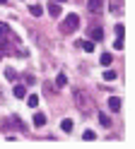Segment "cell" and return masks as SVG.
Returning a JSON list of instances; mask_svg holds the SVG:
<instances>
[{
	"label": "cell",
	"instance_id": "6da1fadb",
	"mask_svg": "<svg viewBox=\"0 0 135 149\" xmlns=\"http://www.w3.org/2000/svg\"><path fill=\"white\" fill-rule=\"evenodd\" d=\"M72 101H75V106L82 111V113H87L92 106H94V101H92V94L87 89H82V87H77L75 91H72Z\"/></svg>",
	"mask_w": 135,
	"mask_h": 149
},
{
	"label": "cell",
	"instance_id": "7a4b0ae2",
	"mask_svg": "<svg viewBox=\"0 0 135 149\" xmlns=\"http://www.w3.org/2000/svg\"><path fill=\"white\" fill-rule=\"evenodd\" d=\"M77 29H80V17H77L75 12H70V15L60 22V31H63V34H72V31H77Z\"/></svg>",
	"mask_w": 135,
	"mask_h": 149
},
{
	"label": "cell",
	"instance_id": "3957f363",
	"mask_svg": "<svg viewBox=\"0 0 135 149\" xmlns=\"http://www.w3.org/2000/svg\"><path fill=\"white\" fill-rule=\"evenodd\" d=\"M17 43V39L12 36V31H10V26L5 24V22H0V46H15Z\"/></svg>",
	"mask_w": 135,
	"mask_h": 149
},
{
	"label": "cell",
	"instance_id": "277c9868",
	"mask_svg": "<svg viewBox=\"0 0 135 149\" xmlns=\"http://www.w3.org/2000/svg\"><path fill=\"white\" fill-rule=\"evenodd\" d=\"M87 10H89V15H101L104 0H87Z\"/></svg>",
	"mask_w": 135,
	"mask_h": 149
},
{
	"label": "cell",
	"instance_id": "5b68a950",
	"mask_svg": "<svg viewBox=\"0 0 135 149\" xmlns=\"http://www.w3.org/2000/svg\"><path fill=\"white\" fill-rule=\"evenodd\" d=\"M87 34H89L92 41H101V39H104V29H101V26H89Z\"/></svg>",
	"mask_w": 135,
	"mask_h": 149
},
{
	"label": "cell",
	"instance_id": "8992f818",
	"mask_svg": "<svg viewBox=\"0 0 135 149\" xmlns=\"http://www.w3.org/2000/svg\"><path fill=\"white\" fill-rule=\"evenodd\" d=\"M48 15H51L53 19H56V17H60V15H63V7H60V3H53V0H51V3H48Z\"/></svg>",
	"mask_w": 135,
	"mask_h": 149
},
{
	"label": "cell",
	"instance_id": "52a82bcc",
	"mask_svg": "<svg viewBox=\"0 0 135 149\" xmlns=\"http://www.w3.org/2000/svg\"><path fill=\"white\" fill-rule=\"evenodd\" d=\"M75 46H77V48H82V51H87V53L94 51V41H77Z\"/></svg>",
	"mask_w": 135,
	"mask_h": 149
},
{
	"label": "cell",
	"instance_id": "ba28073f",
	"mask_svg": "<svg viewBox=\"0 0 135 149\" xmlns=\"http://www.w3.org/2000/svg\"><path fill=\"white\" fill-rule=\"evenodd\" d=\"M109 108L113 111V113H116V111H121V99L118 96H111L109 99Z\"/></svg>",
	"mask_w": 135,
	"mask_h": 149
},
{
	"label": "cell",
	"instance_id": "9c48e42d",
	"mask_svg": "<svg viewBox=\"0 0 135 149\" xmlns=\"http://www.w3.org/2000/svg\"><path fill=\"white\" fill-rule=\"evenodd\" d=\"M46 125V116L44 113H34V127H44Z\"/></svg>",
	"mask_w": 135,
	"mask_h": 149
},
{
	"label": "cell",
	"instance_id": "30bf717a",
	"mask_svg": "<svg viewBox=\"0 0 135 149\" xmlns=\"http://www.w3.org/2000/svg\"><path fill=\"white\" fill-rule=\"evenodd\" d=\"M99 63L104 65V68H109V65L113 63V55H111V53H101V58H99Z\"/></svg>",
	"mask_w": 135,
	"mask_h": 149
},
{
	"label": "cell",
	"instance_id": "8fae6325",
	"mask_svg": "<svg viewBox=\"0 0 135 149\" xmlns=\"http://www.w3.org/2000/svg\"><path fill=\"white\" fill-rule=\"evenodd\" d=\"M15 96H17V99H24V96H27V87H24V84H17V87H15Z\"/></svg>",
	"mask_w": 135,
	"mask_h": 149
},
{
	"label": "cell",
	"instance_id": "7c38bea8",
	"mask_svg": "<svg viewBox=\"0 0 135 149\" xmlns=\"http://www.w3.org/2000/svg\"><path fill=\"white\" fill-rule=\"evenodd\" d=\"M29 12H32V17H41V12H44V7H41V5H36V3H34L32 7H29Z\"/></svg>",
	"mask_w": 135,
	"mask_h": 149
},
{
	"label": "cell",
	"instance_id": "4fadbf2b",
	"mask_svg": "<svg viewBox=\"0 0 135 149\" xmlns=\"http://www.w3.org/2000/svg\"><path fill=\"white\" fill-rule=\"evenodd\" d=\"M82 139H87V142H94V139H96V132H94V130H84V132H82Z\"/></svg>",
	"mask_w": 135,
	"mask_h": 149
},
{
	"label": "cell",
	"instance_id": "5bb4252c",
	"mask_svg": "<svg viewBox=\"0 0 135 149\" xmlns=\"http://www.w3.org/2000/svg\"><path fill=\"white\" fill-rule=\"evenodd\" d=\"M24 99H27V104L32 106V108H36V106H39V96H36V94H29V96H24Z\"/></svg>",
	"mask_w": 135,
	"mask_h": 149
},
{
	"label": "cell",
	"instance_id": "9a60e30c",
	"mask_svg": "<svg viewBox=\"0 0 135 149\" xmlns=\"http://www.w3.org/2000/svg\"><path fill=\"white\" fill-rule=\"evenodd\" d=\"M60 127H63V132H72V120H70V118H65L63 123H60Z\"/></svg>",
	"mask_w": 135,
	"mask_h": 149
},
{
	"label": "cell",
	"instance_id": "2e32d148",
	"mask_svg": "<svg viewBox=\"0 0 135 149\" xmlns=\"http://www.w3.org/2000/svg\"><path fill=\"white\" fill-rule=\"evenodd\" d=\"M99 123H101L104 127H111V118L106 116V113H99Z\"/></svg>",
	"mask_w": 135,
	"mask_h": 149
},
{
	"label": "cell",
	"instance_id": "e0dca14e",
	"mask_svg": "<svg viewBox=\"0 0 135 149\" xmlns=\"http://www.w3.org/2000/svg\"><path fill=\"white\" fill-rule=\"evenodd\" d=\"M56 84H58V87H65V84H68V77H65L63 72H60V74L56 77Z\"/></svg>",
	"mask_w": 135,
	"mask_h": 149
},
{
	"label": "cell",
	"instance_id": "ac0fdd59",
	"mask_svg": "<svg viewBox=\"0 0 135 149\" xmlns=\"http://www.w3.org/2000/svg\"><path fill=\"white\" fill-rule=\"evenodd\" d=\"M104 79H106V82H113V79H116V72H113V70H104Z\"/></svg>",
	"mask_w": 135,
	"mask_h": 149
},
{
	"label": "cell",
	"instance_id": "d6986e66",
	"mask_svg": "<svg viewBox=\"0 0 135 149\" xmlns=\"http://www.w3.org/2000/svg\"><path fill=\"white\" fill-rule=\"evenodd\" d=\"M113 48H116V51H123V36H118V39L113 41Z\"/></svg>",
	"mask_w": 135,
	"mask_h": 149
},
{
	"label": "cell",
	"instance_id": "ffe728a7",
	"mask_svg": "<svg viewBox=\"0 0 135 149\" xmlns=\"http://www.w3.org/2000/svg\"><path fill=\"white\" fill-rule=\"evenodd\" d=\"M113 31H116V36H123V34H125V26H123V24H116Z\"/></svg>",
	"mask_w": 135,
	"mask_h": 149
},
{
	"label": "cell",
	"instance_id": "44dd1931",
	"mask_svg": "<svg viewBox=\"0 0 135 149\" xmlns=\"http://www.w3.org/2000/svg\"><path fill=\"white\" fill-rule=\"evenodd\" d=\"M12 123H15V125H17L19 130H27V125L22 123V118H17V116H15V118H12Z\"/></svg>",
	"mask_w": 135,
	"mask_h": 149
},
{
	"label": "cell",
	"instance_id": "7402d4cb",
	"mask_svg": "<svg viewBox=\"0 0 135 149\" xmlns=\"http://www.w3.org/2000/svg\"><path fill=\"white\" fill-rule=\"evenodd\" d=\"M5 77H7L10 82H12V79L17 77V74H15V70H12V68H7V70H5Z\"/></svg>",
	"mask_w": 135,
	"mask_h": 149
},
{
	"label": "cell",
	"instance_id": "603a6c76",
	"mask_svg": "<svg viewBox=\"0 0 135 149\" xmlns=\"http://www.w3.org/2000/svg\"><path fill=\"white\" fill-rule=\"evenodd\" d=\"M24 82H27V84H32V82H34V74L27 72V74H24Z\"/></svg>",
	"mask_w": 135,
	"mask_h": 149
},
{
	"label": "cell",
	"instance_id": "cb8c5ba5",
	"mask_svg": "<svg viewBox=\"0 0 135 149\" xmlns=\"http://www.w3.org/2000/svg\"><path fill=\"white\" fill-rule=\"evenodd\" d=\"M3 55H5V51H3V46H0V58H3Z\"/></svg>",
	"mask_w": 135,
	"mask_h": 149
},
{
	"label": "cell",
	"instance_id": "d4e9b609",
	"mask_svg": "<svg viewBox=\"0 0 135 149\" xmlns=\"http://www.w3.org/2000/svg\"><path fill=\"white\" fill-rule=\"evenodd\" d=\"M56 3H65V0H56Z\"/></svg>",
	"mask_w": 135,
	"mask_h": 149
},
{
	"label": "cell",
	"instance_id": "484cf974",
	"mask_svg": "<svg viewBox=\"0 0 135 149\" xmlns=\"http://www.w3.org/2000/svg\"><path fill=\"white\" fill-rule=\"evenodd\" d=\"M0 3H7V0H0Z\"/></svg>",
	"mask_w": 135,
	"mask_h": 149
}]
</instances>
